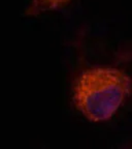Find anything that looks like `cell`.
<instances>
[{"label":"cell","mask_w":132,"mask_h":149,"mask_svg":"<svg viewBox=\"0 0 132 149\" xmlns=\"http://www.w3.org/2000/svg\"><path fill=\"white\" fill-rule=\"evenodd\" d=\"M132 93V80L115 68H93L79 74L72 89L77 109L94 122L109 120Z\"/></svg>","instance_id":"1"},{"label":"cell","mask_w":132,"mask_h":149,"mask_svg":"<svg viewBox=\"0 0 132 149\" xmlns=\"http://www.w3.org/2000/svg\"><path fill=\"white\" fill-rule=\"evenodd\" d=\"M70 0H32V2L29 5L27 12H26V15L36 16L38 14H41V13L62 8Z\"/></svg>","instance_id":"2"}]
</instances>
